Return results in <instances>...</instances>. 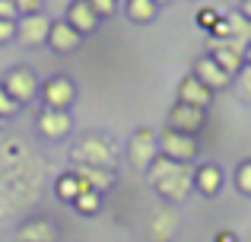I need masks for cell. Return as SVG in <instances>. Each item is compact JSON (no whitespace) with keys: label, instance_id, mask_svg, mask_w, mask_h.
<instances>
[{"label":"cell","instance_id":"2","mask_svg":"<svg viewBox=\"0 0 251 242\" xmlns=\"http://www.w3.org/2000/svg\"><path fill=\"white\" fill-rule=\"evenodd\" d=\"M143 175H147V185L166 204H184L194 194V166H188V162H175V160H166V156H156V162Z\"/></svg>","mask_w":251,"mask_h":242},{"label":"cell","instance_id":"33","mask_svg":"<svg viewBox=\"0 0 251 242\" xmlns=\"http://www.w3.org/2000/svg\"><path fill=\"white\" fill-rule=\"evenodd\" d=\"M6 217H10V204H6V201L3 198H0V223H3V220Z\"/></svg>","mask_w":251,"mask_h":242},{"label":"cell","instance_id":"16","mask_svg":"<svg viewBox=\"0 0 251 242\" xmlns=\"http://www.w3.org/2000/svg\"><path fill=\"white\" fill-rule=\"evenodd\" d=\"M64 19H67V23L80 32V35H92V32L99 29V23H102V19H99V13L92 10L89 0H74V3L64 10Z\"/></svg>","mask_w":251,"mask_h":242},{"label":"cell","instance_id":"4","mask_svg":"<svg viewBox=\"0 0 251 242\" xmlns=\"http://www.w3.org/2000/svg\"><path fill=\"white\" fill-rule=\"evenodd\" d=\"M181 230V214L175 204H156L150 207L147 220H143V236L147 242H175Z\"/></svg>","mask_w":251,"mask_h":242},{"label":"cell","instance_id":"6","mask_svg":"<svg viewBox=\"0 0 251 242\" xmlns=\"http://www.w3.org/2000/svg\"><path fill=\"white\" fill-rule=\"evenodd\" d=\"M124 156H127V166L143 175L156 162V156H159V134H153L150 128H137L127 137V153Z\"/></svg>","mask_w":251,"mask_h":242},{"label":"cell","instance_id":"26","mask_svg":"<svg viewBox=\"0 0 251 242\" xmlns=\"http://www.w3.org/2000/svg\"><path fill=\"white\" fill-rule=\"evenodd\" d=\"M220 16H223V13L220 10H213V6H203V10L201 13H197V26H201V29H213V26L216 23H220Z\"/></svg>","mask_w":251,"mask_h":242},{"label":"cell","instance_id":"36","mask_svg":"<svg viewBox=\"0 0 251 242\" xmlns=\"http://www.w3.org/2000/svg\"><path fill=\"white\" fill-rule=\"evenodd\" d=\"M156 3H159V6H166V3H172V0H156Z\"/></svg>","mask_w":251,"mask_h":242},{"label":"cell","instance_id":"18","mask_svg":"<svg viewBox=\"0 0 251 242\" xmlns=\"http://www.w3.org/2000/svg\"><path fill=\"white\" fill-rule=\"evenodd\" d=\"M194 191L203 198H216L223 191V169L216 162H201L194 169Z\"/></svg>","mask_w":251,"mask_h":242},{"label":"cell","instance_id":"25","mask_svg":"<svg viewBox=\"0 0 251 242\" xmlns=\"http://www.w3.org/2000/svg\"><path fill=\"white\" fill-rule=\"evenodd\" d=\"M19 108H23V106H19V102L13 99V96L6 93L3 86H0V121H10V118H16V115H19Z\"/></svg>","mask_w":251,"mask_h":242},{"label":"cell","instance_id":"32","mask_svg":"<svg viewBox=\"0 0 251 242\" xmlns=\"http://www.w3.org/2000/svg\"><path fill=\"white\" fill-rule=\"evenodd\" d=\"M239 13H242V16H245L248 23H251V0H242V3H239Z\"/></svg>","mask_w":251,"mask_h":242},{"label":"cell","instance_id":"19","mask_svg":"<svg viewBox=\"0 0 251 242\" xmlns=\"http://www.w3.org/2000/svg\"><path fill=\"white\" fill-rule=\"evenodd\" d=\"M74 172L80 175L92 191H99V194L111 191V188H115V179H118L115 169H102V166H74Z\"/></svg>","mask_w":251,"mask_h":242},{"label":"cell","instance_id":"29","mask_svg":"<svg viewBox=\"0 0 251 242\" xmlns=\"http://www.w3.org/2000/svg\"><path fill=\"white\" fill-rule=\"evenodd\" d=\"M0 19H10V23H16L19 19V10L13 0H0Z\"/></svg>","mask_w":251,"mask_h":242},{"label":"cell","instance_id":"14","mask_svg":"<svg viewBox=\"0 0 251 242\" xmlns=\"http://www.w3.org/2000/svg\"><path fill=\"white\" fill-rule=\"evenodd\" d=\"M80 42H83V35L64 16L51 19V32H48V42L45 45H48L54 54H74V51H80Z\"/></svg>","mask_w":251,"mask_h":242},{"label":"cell","instance_id":"27","mask_svg":"<svg viewBox=\"0 0 251 242\" xmlns=\"http://www.w3.org/2000/svg\"><path fill=\"white\" fill-rule=\"evenodd\" d=\"M89 3H92V10L99 13V19H108V16L118 13V0H89Z\"/></svg>","mask_w":251,"mask_h":242},{"label":"cell","instance_id":"30","mask_svg":"<svg viewBox=\"0 0 251 242\" xmlns=\"http://www.w3.org/2000/svg\"><path fill=\"white\" fill-rule=\"evenodd\" d=\"M13 3H16L19 16H23V13H38V10H42V3H45V0H13Z\"/></svg>","mask_w":251,"mask_h":242},{"label":"cell","instance_id":"17","mask_svg":"<svg viewBox=\"0 0 251 242\" xmlns=\"http://www.w3.org/2000/svg\"><path fill=\"white\" fill-rule=\"evenodd\" d=\"M178 102L194 106V108H203V112H207L210 102H213V93H210V89L203 86L194 74H188V77H181V83H178Z\"/></svg>","mask_w":251,"mask_h":242},{"label":"cell","instance_id":"13","mask_svg":"<svg viewBox=\"0 0 251 242\" xmlns=\"http://www.w3.org/2000/svg\"><path fill=\"white\" fill-rule=\"evenodd\" d=\"M203 121H207V112H203V108H194V106H184V102H175V106L169 108L166 128H169V131H181V134H201Z\"/></svg>","mask_w":251,"mask_h":242},{"label":"cell","instance_id":"12","mask_svg":"<svg viewBox=\"0 0 251 242\" xmlns=\"http://www.w3.org/2000/svg\"><path fill=\"white\" fill-rule=\"evenodd\" d=\"M207 48H210V57H213L229 77H235L245 67V45L232 42V38H210Z\"/></svg>","mask_w":251,"mask_h":242},{"label":"cell","instance_id":"34","mask_svg":"<svg viewBox=\"0 0 251 242\" xmlns=\"http://www.w3.org/2000/svg\"><path fill=\"white\" fill-rule=\"evenodd\" d=\"M48 3H54V6H64V10H67V6L74 3V0H48Z\"/></svg>","mask_w":251,"mask_h":242},{"label":"cell","instance_id":"22","mask_svg":"<svg viewBox=\"0 0 251 242\" xmlns=\"http://www.w3.org/2000/svg\"><path fill=\"white\" fill-rule=\"evenodd\" d=\"M70 207H74L76 214H83V217H96V214L102 211V194L92 191V188H86V191H83V194H80V198H76Z\"/></svg>","mask_w":251,"mask_h":242},{"label":"cell","instance_id":"15","mask_svg":"<svg viewBox=\"0 0 251 242\" xmlns=\"http://www.w3.org/2000/svg\"><path fill=\"white\" fill-rule=\"evenodd\" d=\"M191 74H194L197 80H201L203 86L210 89V93H223V89L232 86V77H229L226 70H223L220 64H216L213 57H210V54L197 57V61H194V70H191Z\"/></svg>","mask_w":251,"mask_h":242},{"label":"cell","instance_id":"3","mask_svg":"<svg viewBox=\"0 0 251 242\" xmlns=\"http://www.w3.org/2000/svg\"><path fill=\"white\" fill-rule=\"evenodd\" d=\"M118 143L102 131H89L80 134L76 143L70 147V162L74 166H102V169H115L118 166Z\"/></svg>","mask_w":251,"mask_h":242},{"label":"cell","instance_id":"24","mask_svg":"<svg viewBox=\"0 0 251 242\" xmlns=\"http://www.w3.org/2000/svg\"><path fill=\"white\" fill-rule=\"evenodd\" d=\"M232 182H235V188H239V194L251 198V160H242L239 166H235Z\"/></svg>","mask_w":251,"mask_h":242},{"label":"cell","instance_id":"1","mask_svg":"<svg viewBox=\"0 0 251 242\" xmlns=\"http://www.w3.org/2000/svg\"><path fill=\"white\" fill-rule=\"evenodd\" d=\"M45 162L29 140L3 137L0 140V198L13 207L35 204L42 194Z\"/></svg>","mask_w":251,"mask_h":242},{"label":"cell","instance_id":"35","mask_svg":"<svg viewBox=\"0 0 251 242\" xmlns=\"http://www.w3.org/2000/svg\"><path fill=\"white\" fill-rule=\"evenodd\" d=\"M245 64H251V45L245 48Z\"/></svg>","mask_w":251,"mask_h":242},{"label":"cell","instance_id":"5","mask_svg":"<svg viewBox=\"0 0 251 242\" xmlns=\"http://www.w3.org/2000/svg\"><path fill=\"white\" fill-rule=\"evenodd\" d=\"M0 86H3L6 93L13 96V99H16L19 106H29V102H35V99H38L42 80H38V74L29 67V64H13V67L3 74Z\"/></svg>","mask_w":251,"mask_h":242},{"label":"cell","instance_id":"10","mask_svg":"<svg viewBox=\"0 0 251 242\" xmlns=\"http://www.w3.org/2000/svg\"><path fill=\"white\" fill-rule=\"evenodd\" d=\"M13 239L16 242H57L61 239V230H57L54 217H48V214H32V217H25L23 223L16 226Z\"/></svg>","mask_w":251,"mask_h":242},{"label":"cell","instance_id":"9","mask_svg":"<svg viewBox=\"0 0 251 242\" xmlns=\"http://www.w3.org/2000/svg\"><path fill=\"white\" fill-rule=\"evenodd\" d=\"M35 131L51 143H61L74 134V115L61 112V108H42L35 115Z\"/></svg>","mask_w":251,"mask_h":242},{"label":"cell","instance_id":"23","mask_svg":"<svg viewBox=\"0 0 251 242\" xmlns=\"http://www.w3.org/2000/svg\"><path fill=\"white\" fill-rule=\"evenodd\" d=\"M232 89L239 93L242 102H251V64H245V67L232 77Z\"/></svg>","mask_w":251,"mask_h":242},{"label":"cell","instance_id":"11","mask_svg":"<svg viewBox=\"0 0 251 242\" xmlns=\"http://www.w3.org/2000/svg\"><path fill=\"white\" fill-rule=\"evenodd\" d=\"M48 32H51V19L45 10L38 13H23L16 19V38L25 45V48H38V45L48 42Z\"/></svg>","mask_w":251,"mask_h":242},{"label":"cell","instance_id":"8","mask_svg":"<svg viewBox=\"0 0 251 242\" xmlns=\"http://www.w3.org/2000/svg\"><path fill=\"white\" fill-rule=\"evenodd\" d=\"M197 153H201V140L197 134H181V131H162L159 134V156L166 160H175V162H194Z\"/></svg>","mask_w":251,"mask_h":242},{"label":"cell","instance_id":"20","mask_svg":"<svg viewBox=\"0 0 251 242\" xmlns=\"http://www.w3.org/2000/svg\"><path fill=\"white\" fill-rule=\"evenodd\" d=\"M86 188H89V185H86L74 169H70V172H64V175H57V182H54V194L64 201V204H74Z\"/></svg>","mask_w":251,"mask_h":242},{"label":"cell","instance_id":"7","mask_svg":"<svg viewBox=\"0 0 251 242\" xmlns=\"http://www.w3.org/2000/svg\"><path fill=\"white\" fill-rule=\"evenodd\" d=\"M38 99H42V108H61V112H70L76 102V83L70 80L67 74H54L42 83L38 89Z\"/></svg>","mask_w":251,"mask_h":242},{"label":"cell","instance_id":"28","mask_svg":"<svg viewBox=\"0 0 251 242\" xmlns=\"http://www.w3.org/2000/svg\"><path fill=\"white\" fill-rule=\"evenodd\" d=\"M16 38V23H10V19H0V45L13 42Z\"/></svg>","mask_w":251,"mask_h":242},{"label":"cell","instance_id":"21","mask_svg":"<svg viewBox=\"0 0 251 242\" xmlns=\"http://www.w3.org/2000/svg\"><path fill=\"white\" fill-rule=\"evenodd\" d=\"M159 13V3L156 0H124V16L134 26H150Z\"/></svg>","mask_w":251,"mask_h":242},{"label":"cell","instance_id":"37","mask_svg":"<svg viewBox=\"0 0 251 242\" xmlns=\"http://www.w3.org/2000/svg\"><path fill=\"white\" fill-rule=\"evenodd\" d=\"M118 3H124V0H118Z\"/></svg>","mask_w":251,"mask_h":242},{"label":"cell","instance_id":"31","mask_svg":"<svg viewBox=\"0 0 251 242\" xmlns=\"http://www.w3.org/2000/svg\"><path fill=\"white\" fill-rule=\"evenodd\" d=\"M213 242H239V236H235V233H229V230H223V233H216Z\"/></svg>","mask_w":251,"mask_h":242}]
</instances>
